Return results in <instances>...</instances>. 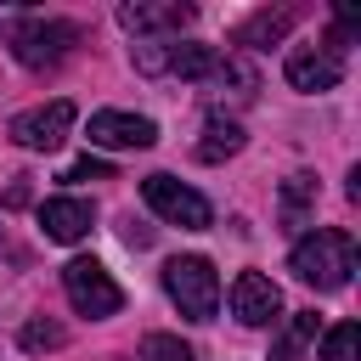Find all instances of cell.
Segmentation results:
<instances>
[{"label": "cell", "instance_id": "cell-1", "mask_svg": "<svg viewBox=\"0 0 361 361\" xmlns=\"http://www.w3.org/2000/svg\"><path fill=\"white\" fill-rule=\"evenodd\" d=\"M288 271H293L305 288H316V293H338V288H350V276H355V237L338 231V226H316V231H305V237L293 243Z\"/></svg>", "mask_w": 361, "mask_h": 361}, {"label": "cell", "instance_id": "cell-2", "mask_svg": "<svg viewBox=\"0 0 361 361\" xmlns=\"http://www.w3.org/2000/svg\"><path fill=\"white\" fill-rule=\"evenodd\" d=\"M164 293L175 299V310L186 322H214V310H220V276L203 254H175L164 265Z\"/></svg>", "mask_w": 361, "mask_h": 361}, {"label": "cell", "instance_id": "cell-3", "mask_svg": "<svg viewBox=\"0 0 361 361\" xmlns=\"http://www.w3.org/2000/svg\"><path fill=\"white\" fill-rule=\"evenodd\" d=\"M141 197H147V209H152L158 220H169V226H180V231H203V226L214 220L209 197L192 192V186L175 180V175H147V180H141Z\"/></svg>", "mask_w": 361, "mask_h": 361}, {"label": "cell", "instance_id": "cell-4", "mask_svg": "<svg viewBox=\"0 0 361 361\" xmlns=\"http://www.w3.org/2000/svg\"><path fill=\"white\" fill-rule=\"evenodd\" d=\"M62 288H68V305L79 316H90V322H102V316H113L124 305V293H118V282H113V271L102 259H68L62 265Z\"/></svg>", "mask_w": 361, "mask_h": 361}, {"label": "cell", "instance_id": "cell-5", "mask_svg": "<svg viewBox=\"0 0 361 361\" xmlns=\"http://www.w3.org/2000/svg\"><path fill=\"white\" fill-rule=\"evenodd\" d=\"M73 39H79V28L62 23V17H23V23L11 28V56H17L23 68H56Z\"/></svg>", "mask_w": 361, "mask_h": 361}, {"label": "cell", "instance_id": "cell-6", "mask_svg": "<svg viewBox=\"0 0 361 361\" xmlns=\"http://www.w3.org/2000/svg\"><path fill=\"white\" fill-rule=\"evenodd\" d=\"M73 118H79V107H73L68 96H56V102H45V107L17 113V118H11V141L28 147V152H56V147L68 141Z\"/></svg>", "mask_w": 361, "mask_h": 361}, {"label": "cell", "instance_id": "cell-7", "mask_svg": "<svg viewBox=\"0 0 361 361\" xmlns=\"http://www.w3.org/2000/svg\"><path fill=\"white\" fill-rule=\"evenodd\" d=\"M152 141H158V124L141 118V113H118V107L90 113V147H107V152H147Z\"/></svg>", "mask_w": 361, "mask_h": 361}, {"label": "cell", "instance_id": "cell-8", "mask_svg": "<svg viewBox=\"0 0 361 361\" xmlns=\"http://www.w3.org/2000/svg\"><path fill=\"white\" fill-rule=\"evenodd\" d=\"M231 316L243 327H271L282 316V288L265 271H237L231 276Z\"/></svg>", "mask_w": 361, "mask_h": 361}, {"label": "cell", "instance_id": "cell-9", "mask_svg": "<svg viewBox=\"0 0 361 361\" xmlns=\"http://www.w3.org/2000/svg\"><path fill=\"white\" fill-rule=\"evenodd\" d=\"M282 73H288V85H293V90L322 96V90H333V85L344 79V56H333L327 45H299V51H288Z\"/></svg>", "mask_w": 361, "mask_h": 361}, {"label": "cell", "instance_id": "cell-10", "mask_svg": "<svg viewBox=\"0 0 361 361\" xmlns=\"http://www.w3.org/2000/svg\"><path fill=\"white\" fill-rule=\"evenodd\" d=\"M118 23L130 34H180L192 23V6H180V0H130V6H118Z\"/></svg>", "mask_w": 361, "mask_h": 361}, {"label": "cell", "instance_id": "cell-11", "mask_svg": "<svg viewBox=\"0 0 361 361\" xmlns=\"http://www.w3.org/2000/svg\"><path fill=\"white\" fill-rule=\"evenodd\" d=\"M90 220H96V209L85 197H45L39 203V226H45L51 243H79L90 231Z\"/></svg>", "mask_w": 361, "mask_h": 361}, {"label": "cell", "instance_id": "cell-12", "mask_svg": "<svg viewBox=\"0 0 361 361\" xmlns=\"http://www.w3.org/2000/svg\"><path fill=\"white\" fill-rule=\"evenodd\" d=\"M243 141H248V135H243V124H237V118H220V113H214V118L203 124L197 158H203V164H226V158H237V152H243Z\"/></svg>", "mask_w": 361, "mask_h": 361}, {"label": "cell", "instance_id": "cell-13", "mask_svg": "<svg viewBox=\"0 0 361 361\" xmlns=\"http://www.w3.org/2000/svg\"><path fill=\"white\" fill-rule=\"evenodd\" d=\"M293 17H299L293 6H276V11H254V17L243 23V34H237V39H243V45H254V51H265V45H276V39L293 28Z\"/></svg>", "mask_w": 361, "mask_h": 361}, {"label": "cell", "instance_id": "cell-14", "mask_svg": "<svg viewBox=\"0 0 361 361\" xmlns=\"http://www.w3.org/2000/svg\"><path fill=\"white\" fill-rule=\"evenodd\" d=\"M220 45H197V39H186V45H169V73H180V79H209L214 68H220Z\"/></svg>", "mask_w": 361, "mask_h": 361}, {"label": "cell", "instance_id": "cell-15", "mask_svg": "<svg viewBox=\"0 0 361 361\" xmlns=\"http://www.w3.org/2000/svg\"><path fill=\"white\" fill-rule=\"evenodd\" d=\"M322 361H361V327L355 322H333L322 333Z\"/></svg>", "mask_w": 361, "mask_h": 361}, {"label": "cell", "instance_id": "cell-16", "mask_svg": "<svg viewBox=\"0 0 361 361\" xmlns=\"http://www.w3.org/2000/svg\"><path fill=\"white\" fill-rule=\"evenodd\" d=\"M141 361H192V344L175 333H147L141 338Z\"/></svg>", "mask_w": 361, "mask_h": 361}, {"label": "cell", "instance_id": "cell-17", "mask_svg": "<svg viewBox=\"0 0 361 361\" xmlns=\"http://www.w3.org/2000/svg\"><path fill=\"white\" fill-rule=\"evenodd\" d=\"M62 338H68V333H62L56 322H39V316H34V322H23V350H56Z\"/></svg>", "mask_w": 361, "mask_h": 361}, {"label": "cell", "instance_id": "cell-18", "mask_svg": "<svg viewBox=\"0 0 361 361\" xmlns=\"http://www.w3.org/2000/svg\"><path fill=\"white\" fill-rule=\"evenodd\" d=\"M135 68L141 73H169V39H141L135 45Z\"/></svg>", "mask_w": 361, "mask_h": 361}, {"label": "cell", "instance_id": "cell-19", "mask_svg": "<svg viewBox=\"0 0 361 361\" xmlns=\"http://www.w3.org/2000/svg\"><path fill=\"white\" fill-rule=\"evenodd\" d=\"M62 180H113V164H107V158H79Z\"/></svg>", "mask_w": 361, "mask_h": 361}, {"label": "cell", "instance_id": "cell-20", "mask_svg": "<svg viewBox=\"0 0 361 361\" xmlns=\"http://www.w3.org/2000/svg\"><path fill=\"white\" fill-rule=\"evenodd\" d=\"M316 327H322V322H316V310H299V316H293V338H299V344H310V338H316Z\"/></svg>", "mask_w": 361, "mask_h": 361}, {"label": "cell", "instance_id": "cell-21", "mask_svg": "<svg viewBox=\"0 0 361 361\" xmlns=\"http://www.w3.org/2000/svg\"><path fill=\"white\" fill-rule=\"evenodd\" d=\"M271 361H299V338H293V333H288V338H282V344H276V350H271Z\"/></svg>", "mask_w": 361, "mask_h": 361}]
</instances>
